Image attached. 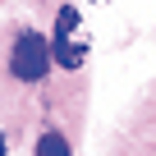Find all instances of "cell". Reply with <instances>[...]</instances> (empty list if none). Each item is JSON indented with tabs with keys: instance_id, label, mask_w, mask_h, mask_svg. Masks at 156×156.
<instances>
[{
	"instance_id": "cell-1",
	"label": "cell",
	"mask_w": 156,
	"mask_h": 156,
	"mask_svg": "<svg viewBox=\"0 0 156 156\" xmlns=\"http://www.w3.org/2000/svg\"><path fill=\"white\" fill-rule=\"evenodd\" d=\"M87 51H92V37H87V23L73 5H60L55 14V32H51V60L60 69H83L87 64Z\"/></svg>"
},
{
	"instance_id": "cell-2",
	"label": "cell",
	"mask_w": 156,
	"mask_h": 156,
	"mask_svg": "<svg viewBox=\"0 0 156 156\" xmlns=\"http://www.w3.org/2000/svg\"><path fill=\"white\" fill-rule=\"evenodd\" d=\"M9 69H14V78H23V83H41L46 69H51V41L41 32H19V41L9 51Z\"/></svg>"
},
{
	"instance_id": "cell-3",
	"label": "cell",
	"mask_w": 156,
	"mask_h": 156,
	"mask_svg": "<svg viewBox=\"0 0 156 156\" xmlns=\"http://www.w3.org/2000/svg\"><path fill=\"white\" fill-rule=\"evenodd\" d=\"M37 156H73V151H69V142L60 133H41L37 138Z\"/></svg>"
},
{
	"instance_id": "cell-4",
	"label": "cell",
	"mask_w": 156,
	"mask_h": 156,
	"mask_svg": "<svg viewBox=\"0 0 156 156\" xmlns=\"http://www.w3.org/2000/svg\"><path fill=\"white\" fill-rule=\"evenodd\" d=\"M0 156H5V133H0Z\"/></svg>"
},
{
	"instance_id": "cell-5",
	"label": "cell",
	"mask_w": 156,
	"mask_h": 156,
	"mask_svg": "<svg viewBox=\"0 0 156 156\" xmlns=\"http://www.w3.org/2000/svg\"><path fill=\"white\" fill-rule=\"evenodd\" d=\"M92 5H106V0H92Z\"/></svg>"
}]
</instances>
